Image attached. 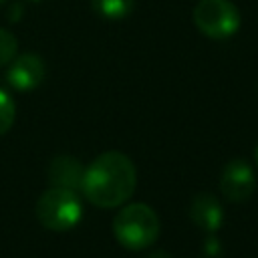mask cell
<instances>
[{
    "label": "cell",
    "instance_id": "5b68a950",
    "mask_svg": "<svg viewBox=\"0 0 258 258\" xmlns=\"http://www.w3.org/2000/svg\"><path fill=\"white\" fill-rule=\"evenodd\" d=\"M256 189V175L250 163L244 159H232L226 163L220 175V191L228 202L242 204L246 202Z\"/></svg>",
    "mask_w": 258,
    "mask_h": 258
},
{
    "label": "cell",
    "instance_id": "ba28073f",
    "mask_svg": "<svg viewBox=\"0 0 258 258\" xmlns=\"http://www.w3.org/2000/svg\"><path fill=\"white\" fill-rule=\"evenodd\" d=\"M189 218L200 230H204L206 234H214L224 224V210H222V204L218 202V198L214 194L204 191L191 200Z\"/></svg>",
    "mask_w": 258,
    "mask_h": 258
},
{
    "label": "cell",
    "instance_id": "30bf717a",
    "mask_svg": "<svg viewBox=\"0 0 258 258\" xmlns=\"http://www.w3.org/2000/svg\"><path fill=\"white\" fill-rule=\"evenodd\" d=\"M16 119V107H14V101L12 97L0 89V135H4L12 123Z\"/></svg>",
    "mask_w": 258,
    "mask_h": 258
},
{
    "label": "cell",
    "instance_id": "7a4b0ae2",
    "mask_svg": "<svg viewBox=\"0 0 258 258\" xmlns=\"http://www.w3.org/2000/svg\"><path fill=\"white\" fill-rule=\"evenodd\" d=\"M159 218L147 204H127L113 220L115 240L127 250H145L159 238Z\"/></svg>",
    "mask_w": 258,
    "mask_h": 258
},
{
    "label": "cell",
    "instance_id": "9c48e42d",
    "mask_svg": "<svg viewBox=\"0 0 258 258\" xmlns=\"http://www.w3.org/2000/svg\"><path fill=\"white\" fill-rule=\"evenodd\" d=\"M93 10L107 20H121L131 14L135 0H91Z\"/></svg>",
    "mask_w": 258,
    "mask_h": 258
},
{
    "label": "cell",
    "instance_id": "8992f818",
    "mask_svg": "<svg viewBox=\"0 0 258 258\" xmlns=\"http://www.w3.org/2000/svg\"><path fill=\"white\" fill-rule=\"evenodd\" d=\"M44 60L34 54V52H24V54H16L10 62H8V71L4 75L6 83L20 93H28L34 91L42 79H44Z\"/></svg>",
    "mask_w": 258,
    "mask_h": 258
},
{
    "label": "cell",
    "instance_id": "7c38bea8",
    "mask_svg": "<svg viewBox=\"0 0 258 258\" xmlns=\"http://www.w3.org/2000/svg\"><path fill=\"white\" fill-rule=\"evenodd\" d=\"M149 258H171L167 252H163V250H157V252H153Z\"/></svg>",
    "mask_w": 258,
    "mask_h": 258
},
{
    "label": "cell",
    "instance_id": "5bb4252c",
    "mask_svg": "<svg viewBox=\"0 0 258 258\" xmlns=\"http://www.w3.org/2000/svg\"><path fill=\"white\" fill-rule=\"evenodd\" d=\"M30 2H40V0H30Z\"/></svg>",
    "mask_w": 258,
    "mask_h": 258
},
{
    "label": "cell",
    "instance_id": "4fadbf2b",
    "mask_svg": "<svg viewBox=\"0 0 258 258\" xmlns=\"http://www.w3.org/2000/svg\"><path fill=\"white\" fill-rule=\"evenodd\" d=\"M254 161H256V165H258V145H256V149H254Z\"/></svg>",
    "mask_w": 258,
    "mask_h": 258
},
{
    "label": "cell",
    "instance_id": "8fae6325",
    "mask_svg": "<svg viewBox=\"0 0 258 258\" xmlns=\"http://www.w3.org/2000/svg\"><path fill=\"white\" fill-rule=\"evenodd\" d=\"M18 52V40L16 36L6 30V28H0V69L6 67Z\"/></svg>",
    "mask_w": 258,
    "mask_h": 258
},
{
    "label": "cell",
    "instance_id": "52a82bcc",
    "mask_svg": "<svg viewBox=\"0 0 258 258\" xmlns=\"http://www.w3.org/2000/svg\"><path fill=\"white\" fill-rule=\"evenodd\" d=\"M83 177L85 165L69 153L56 155L48 165V181L52 187H62L79 194L83 189Z\"/></svg>",
    "mask_w": 258,
    "mask_h": 258
},
{
    "label": "cell",
    "instance_id": "277c9868",
    "mask_svg": "<svg viewBox=\"0 0 258 258\" xmlns=\"http://www.w3.org/2000/svg\"><path fill=\"white\" fill-rule=\"evenodd\" d=\"M196 28L212 38L226 40L240 28V12L230 0H200L194 8Z\"/></svg>",
    "mask_w": 258,
    "mask_h": 258
},
{
    "label": "cell",
    "instance_id": "3957f363",
    "mask_svg": "<svg viewBox=\"0 0 258 258\" xmlns=\"http://www.w3.org/2000/svg\"><path fill=\"white\" fill-rule=\"evenodd\" d=\"M36 220L52 232H67L79 224L83 218V206L77 191L62 187H48L40 194L36 208Z\"/></svg>",
    "mask_w": 258,
    "mask_h": 258
},
{
    "label": "cell",
    "instance_id": "9a60e30c",
    "mask_svg": "<svg viewBox=\"0 0 258 258\" xmlns=\"http://www.w3.org/2000/svg\"><path fill=\"white\" fill-rule=\"evenodd\" d=\"M2 2H4V0H0V4H2Z\"/></svg>",
    "mask_w": 258,
    "mask_h": 258
},
{
    "label": "cell",
    "instance_id": "6da1fadb",
    "mask_svg": "<svg viewBox=\"0 0 258 258\" xmlns=\"http://www.w3.org/2000/svg\"><path fill=\"white\" fill-rule=\"evenodd\" d=\"M137 171L133 161L121 151H105L85 167L83 194L97 208H119L133 196Z\"/></svg>",
    "mask_w": 258,
    "mask_h": 258
}]
</instances>
